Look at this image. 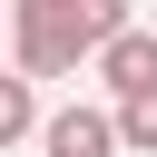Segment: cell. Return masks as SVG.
<instances>
[{"label":"cell","mask_w":157,"mask_h":157,"mask_svg":"<svg viewBox=\"0 0 157 157\" xmlns=\"http://www.w3.org/2000/svg\"><path fill=\"white\" fill-rule=\"evenodd\" d=\"M137 20L118 0H10V69L20 78H69L78 59L98 69Z\"/></svg>","instance_id":"cell-1"},{"label":"cell","mask_w":157,"mask_h":157,"mask_svg":"<svg viewBox=\"0 0 157 157\" xmlns=\"http://www.w3.org/2000/svg\"><path fill=\"white\" fill-rule=\"evenodd\" d=\"M39 147L49 157H118V108H49V128H39Z\"/></svg>","instance_id":"cell-2"},{"label":"cell","mask_w":157,"mask_h":157,"mask_svg":"<svg viewBox=\"0 0 157 157\" xmlns=\"http://www.w3.org/2000/svg\"><path fill=\"white\" fill-rule=\"evenodd\" d=\"M98 78H108V108H137V98H157V29H128V39L98 59Z\"/></svg>","instance_id":"cell-3"},{"label":"cell","mask_w":157,"mask_h":157,"mask_svg":"<svg viewBox=\"0 0 157 157\" xmlns=\"http://www.w3.org/2000/svg\"><path fill=\"white\" fill-rule=\"evenodd\" d=\"M39 128H49V108H39V78L0 69V147H20V137H39Z\"/></svg>","instance_id":"cell-4"},{"label":"cell","mask_w":157,"mask_h":157,"mask_svg":"<svg viewBox=\"0 0 157 157\" xmlns=\"http://www.w3.org/2000/svg\"><path fill=\"white\" fill-rule=\"evenodd\" d=\"M118 147H128V157H157V98L118 108Z\"/></svg>","instance_id":"cell-5"}]
</instances>
